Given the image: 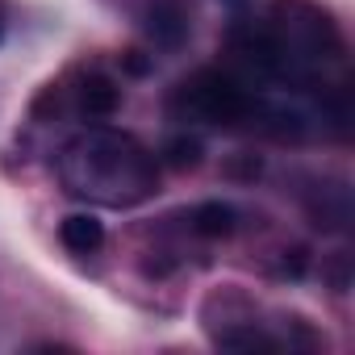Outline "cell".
<instances>
[{
	"label": "cell",
	"instance_id": "52a82bcc",
	"mask_svg": "<svg viewBox=\"0 0 355 355\" xmlns=\"http://www.w3.org/2000/svg\"><path fill=\"white\" fill-rule=\"evenodd\" d=\"M193 230L201 239H226V234H234V209L222 201H209L193 214Z\"/></svg>",
	"mask_w": 355,
	"mask_h": 355
},
{
	"label": "cell",
	"instance_id": "30bf717a",
	"mask_svg": "<svg viewBox=\"0 0 355 355\" xmlns=\"http://www.w3.org/2000/svg\"><path fill=\"white\" fill-rule=\"evenodd\" d=\"M0 38H5V9H0Z\"/></svg>",
	"mask_w": 355,
	"mask_h": 355
},
{
	"label": "cell",
	"instance_id": "ba28073f",
	"mask_svg": "<svg viewBox=\"0 0 355 355\" xmlns=\"http://www.w3.org/2000/svg\"><path fill=\"white\" fill-rule=\"evenodd\" d=\"M163 155H167V163H171V167L193 171V167L201 163V155H205V150H201V142H197V138H171Z\"/></svg>",
	"mask_w": 355,
	"mask_h": 355
},
{
	"label": "cell",
	"instance_id": "9c48e42d",
	"mask_svg": "<svg viewBox=\"0 0 355 355\" xmlns=\"http://www.w3.org/2000/svg\"><path fill=\"white\" fill-rule=\"evenodd\" d=\"M226 9H243V5H251V0H222Z\"/></svg>",
	"mask_w": 355,
	"mask_h": 355
},
{
	"label": "cell",
	"instance_id": "5b68a950",
	"mask_svg": "<svg viewBox=\"0 0 355 355\" xmlns=\"http://www.w3.org/2000/svg\"><path fill=\"white\" fill-rule=\"evenodd\" d=\"M117 105H121V88H117L109 76L92 71V76L84 80V88H80V109L92 113V117H109Z\"/></svg>",
	"mask_w": 355,
	"mask_h": 355
},
{
	"label": "cell",
	"instance_id": "277c9868",
	"mask_svg": "<svg viewBox=\"0 0 355 355\" xmlns=\"http://www.w3.org/2000/svg\"><path fill=\"white\" fill-rule=\"evenodd\" d=\"M59 243L71 251V255H92L101 243H105V226L92 218V214H71L59 222Z\"/></svg>",
	"mask_w": 355,
	"mask_h": 355
},
{
	"label": "cell",
	"instance_id": "3957f363",
	"mask_svg": "<svg viewBox=\"0 0 355 355\" xmlns=\"http://www.w3.org/2000/svg\"><path fill=\"white\" fill-rule=\"evenodd\" d=\"M146 34L155 38V46H167V51L180 46L189 38V9H184V0H150Z\"/></svg>",
	"mask_w": 355,
	"mask_h": 355
},
{
	"label": "cell",
	"instance_id": "7a4b0ae2",
	"mask_svg": "<svg viewBox=\"0 0 355 355\" xmlns=\"http://www.w3.org/2000/svg\"><path fill=\"white\" fill-rule=\"evenodd\" d=\"M171 109L184 121H205V125H239V121L259 113L247 84H239L230 71H214V67L189 76L180 88H175Z\"/></svg>",
	"mask_w": 355,
	"mask_h": 355
},
{
	"label": "cell",
	"instance_id": "8992f818",
	"mask_svg": "<svg viewBox=\"0 0 355 355\" xmlns=\"http://www.w3.org/2000/svg\"><path fill=\"white\" fill-rule=\"evenodd\" d=\"M313 218L322 230H343L351 222V189L347 184L322 189V205H313Z\"/></svg>",
	"mask_w": 355,
	"mask_h": 355
},
{
	"label": "cell",
	"instance_id": "6da1fadb",
	"mask_svg": "<svg viewBox=\"0 0 355 355\" xmlns=\"http://www.w3.org/2000/svg\"><path fill=\"white\" fill-rule=\"evenodd\" d=\"M55 171L76 201L105 209H134L159 193V159L134 134L109 125H92L67 138Z\"/></svg>",
	"mask_w": 355,
	"mask_h": 355
}]
</instances>
